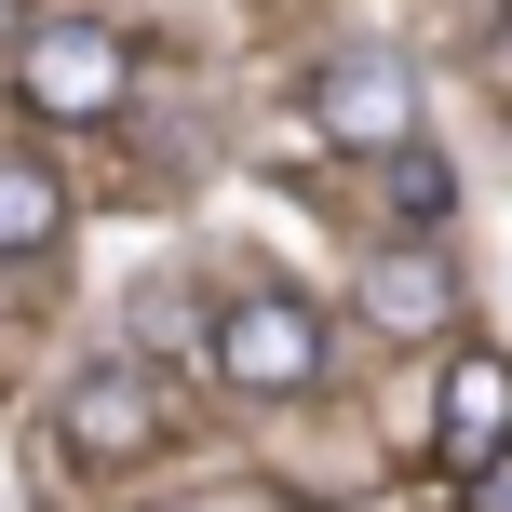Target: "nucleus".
Segmentation results:
<instances>
[{
    "instance_id": "obj_1",
    "label": "nucleus",
    "mask_w": 512,
    "mask_h": 512,
    "mask_svg": "<svg viewBox=\"0 0 512 512\" xmlns=\"http://www.w3.org/2000/svg\"><path fill=\"white\" fill-rule=\"evenodd\" d=\"M122 95H135L122 27H95V14H41V27L14 41V108H27V122L95 135V122H122Z\"/></svg>"
},
{
    "instance_id": "obj_2",
    "label": "nucleus",
    "mask_w": 512,
    "mask_h": 512,
    "mask_svg": "<svg viewBox=\"0 0 512 512\" xmlns=\"http://www.w3.org/2000/svg\"><path fill=\"white\" fill-rule=\"evenodd\" d=\"M310 122H324L351 162H391V149H418V68H405V54H378V41L324 54V81H310Z\"/></svg>"
},
{
    "instance_id": "obj_3",
    "label": "nucleus",
    "mask_w": 512,
    "mask_h": 512,
    "mask_svg": "<svg viewBox=\"0 0 512 512\" xmlns=\"http://www.w3.org/2000/svg\"><path fill=\"white\" fill-rule=\"evenodd\" d=\"M54 432H68V459H81V472H122V459H149V445L176 432V405H162L149 364H81L68 405H54Z\"/></svg>"
},
{
    "instance_id": "obj_4",
    "label": "nucleus",
    "mask_w": 512,
    "mask_h": 512,
    "mask_svg": "<svg viewBox=\"0 0 512 512\" xmlns=\"http://www.w3.org/2000/svg\"><path fill=\"white\" fill-rule=\"evenodd\" d=\"M216 378L230 391H310L324 378V324H310L297 297H230V324H216Z\"/></svg>"
},
{
    "instance_id": "obj_5",
    "label": "nucleus",
    "mask_w": 512,
    "mask_h": 512,
    "mask_svg": "<svg viewBox=\"0 0 512 512\" xmlns=\"http://www.w3.org/2000/svg\"><path fill=\"white\" fill-rule=\"evenodd\" d=\"M351 297H364V324H391V337H459V270H445L432 243H364Z\"/></svg>"
},
{
    "instance_id": "obj_6",
    "label": "nucleus",
    "mask_w": 512,
    "mask_h": 512,
    "mask_svg": "<svg viewBox=\"0 0 512 512\" xmlns=\"http://www.w3.org/2000/svg\"><path fill=\"white\" fill-rule=\"evenodd\" d=\"M432 432H445V459H459V472L499 459V445H512V351H486V337H459V351H445Z\"/></svg>"
},
{
    "instance_id": "obj_7",
    "label": "nucleus",
    "mask_w": 512,
    "mask_h": 512,
    "mask_svg": "<svg viewBox=\"0 0 512 512\" xmlns=\"http://www.w3.org/2000/svg\"><path fill=\"white\" fill-rule=\"evenodd\" d=\"M54 230H68V189H54V162L0 149V256H41Z\"/></svg>"
},
{
    "instance_id": "obj_8",
    "label": "nucleus",
    "mask_w": 512,
    "mask_h": 512,
    "mask_svg": "<svg viewBox=\"0 0 512 512\" xmlns=\"http://www.w3.org/2000/svg\"><path fill=\"white\" fill-rule=\"evenodd\" d=\"M378 176H391V216H405V230H432V216H445V203H459V176H445V162H432V149H391V162H378Z\"/></svg>"
},
{
    "instance_id": "obj_9",
    "label": "nucleus",
    "mask_w": 512,
    "mask_h": 512,
    "mask_svg": "<svg viewBox=\"0 0 512 512\" xmlns=\"http://www.w3.org/2000/svg\"><path fill=\"white\" fill-rule=\"evenodd\" d=\"M459 512H512V445H499L486 472H459Z\"/></svg>"
}]
</instances>
